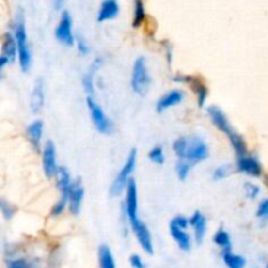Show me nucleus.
<instances>
[{"label":"nucleus","instance_id":"393cba45","mask_svg":"<svg viewBox=\"0 0 268 268\" xmlns=\"http://www.w3.org/2000/svg\"><path fill=\"white\" fill-rule=\"evenodd\" d=\"M213 241H215V243H216L217 246H220L221 249H222V251H229L230 249H232L229 234L226 233L225 230H217L215 237H213Z\"/></svg>","mask_w":268,"mask_h":268},{"label":"nucleus","instance_id":"20e7f679","mask_svg":"<svg viewBox=\"0 0 268 268\" xmlns=\"http://www.w3.org/2000/svg\"><path fill=\"white\" fill-rule=\"evenodd\" d=\"M131 87L135 93L144 95L149 87V75H148L147 64L144 58H138L132 67V78H131Z\"/></svg>","mask_w":268,"mask_h":268},{"label":"nucleus","instance_id":"2f4dec72","mask_svg":"<svg viewBox=\"0 0 268 268\" xmlns=\"http://www.w3.org/2000/svg\"><path fill=\"white\" fill-rule=\"evenodd\" d=\"M245 191H246L247 198H250V199H254L256 195L259 194V189L251 183H245Z\"/></svg>","mask_w":268,"mask_h":268},{"label":"nucleus","instance_id":"cd10ccee","mask_svg":"<svg viewBox=\"0 0 268 268\" xmlns=\"http://www.w3.org/2000/svg\"><path fill=\"white\" fill-rule=\"evenodd\" d=\"M187 138H178L173 144V149L175 152V155L179 160H182L185 155H186V149H187Z\"/></svg>","mask_w":268,"mask_h":268},{"label":"nucleus","instance_id":"39448f33","mask_svg":"<svg viewBox=\"0 0 268 268\" xmlns=\"http://www.w3.org/2000/svg\"><path fill=\"white\" fill-rule=\"evenodd\" d=\"M136 156H138V151L136 149H132L130 152V155L127 157L123 168L119 172V174L117 175V178L114 179L111 185V195H119L122 191L127 189L128 186V178H130L131 173L134 172L135 166H136Z\"/></svg>","mask_w":268,"mask_h":268},{"label":"nucleus","instance_id":"473e14b6","mask_svg":"<svg viewBox=\"0 0 268 268\" xmlns=\"http://www.w3.org/2000/svg\"><path fill=\"white\" fill-rule=\"evenodd\" d=\"M172 222L175 225H178V226H179V228H182V229H186L187 226L190 225V220H189V219L185 216L174 217L173 220H172Z\"/></svg>","mask_w":268,"mask_h":268},{"label":"nucleus","instance_id":"dca6fc26","mask_svg":"<svg viewBox=\"0 0 268 268\" xmlns=\"http://www.w3.org/2000/svg\"><path fill=\"white\" fill-rule=\"evenodd\" d=\"M190 225L194 228L195 239L196 242L202 243L203 242L204 234H205V226H207V220L202 212L196 211V212L190 217Z\"/></svg>","mask_w":268,"mask_h":268},{"label":"nucleus","instance_id":"58836bf2","mask_svg":"<svg viewBox=\"0 0 268 268\" xmlns=\"http://www.w3.org/2000/svg\"><path fill=\"white\" fill-rule=\"evenodd\" d=\"M266 268H268V264H267V267H266Z\"/></svg>","mask_w":268,"mask_h":268},{"label":"nucleus","instance_id":"f8f14e48","mask_svg":"<svg viewBox=\"0 0 268 268\" xmlns=\"http://www.w3.org/2000/svg\"><path fill=\"white\" fill-rule=\"evenodd\" d=\"M82 199H84V187L81 186V182L80 179L72 182L71 185V190H69V211L78 215L80 212V208H81Z\"/></svg>","mask_w":268,"mask_h":268},{"label":"nucleus","instance_id":"7ed1b4c3","mask_svg":"<svg viewBox=\"0 0 268 268\" xmlns=\"http://www.w3.org/2000/svg\"><path fill=\"white\" fill-rule=\"evenodd\" d=\"M56 179H58V187L61 190V199L58 200V203L52 207L51 215L52 216H59L63 213L65 205L69 202V190H71V175L67 168H59L58 174H56Z\"/></svg>","mask_w":268,"mask_h":268},{"label":"nucleus","instance_id":"4468645a","mask_svg":"<svg viewBox=\"0 0 268 268\" xmlns=\"http://www.w3.org/2000/svg\"><path fill=\"white\" fill-rule=\"evenodd\" d=\"M119 13V4L118 0H104L101 4L100 12L97 16V20L100 22L108 21V20H112L115 18Z\"/></svg>","mask_w":268,"mask_h":268},{"label":"nucleus","instance_id":"c756f323","mask_svg":"<svg viewBox=\"0 0 268 268\" xmlns=\"http://www.w3.org/2000/svg\"><path fill=\"white\" fill-rule=\"evenodd\" d=\"M232 173V168L229 165H222V166H219V168L213 172V179L215 181H220V179H224L229 174Z\"/></svg>","mask_w":268,"mask_h":268},{"label":"nucleus","instance_id":"4be33fe9","mask_svg":"<svg viewBox=\"0 0 268 268\" xmlns=\"http://www.w3.org/2000/svg\"><path fill=\"white\" fill-rule=\"evenodd\" d=\"M98 259H100V268H115V262L109 246L102 245L98 250Z\"/></svg>","mask_w":268,"mask_h":268},{"label":"nucleus","instance_id":"5701e85b","mask_svg":"<svg viewBox=\"0 0 268 268\" xmlns=\"http://www.w3.org/2000/svg\"><path fill=\"white\" fill-rule=\"evenodd\" d=\"M189 82H190L191 87H192V89H194L196 95H198V105L202 108V106H204V104H205V100H207L208 97L207 88L204 87L199 80H196V79L194 78H189ZM189 82H187V84H189Z\"/></svg>","mask_w":268,"mask_h":268},{"label":"nucleus","instance_id":"aec40b11","mask_svg":"<svg viewBox=\"0 0 268 268\" xmlns=\"http://www.w3.org/2000/svg\"><path fill=\"white\" fill-rule=\"evenodd\" d=\"M229 140L238 158H242V157L246 156V152H247L246 143H245V140H243V138L241 136V135H238L237 132L234 131L233 134L229 136Z\"/></svg>","mask_w":268,"mask_h":268},{"label":"nucleus","instance_id":"a211bd4d","mask_svg":"<svg viewBox=\"0 0 268 268\" xmlns=\"http://www.w3.org/2000/svg\"><path fill=\"white\" fill-rule=\"evenodd\" d=\"M44 101H45V95H44V81L39 79L35 82L34 88H33V92H32L31 97V109L33 112H39V110L44 108Z\"/></svg>","mask_w":268,"mask_h":268},{"label":"nucleus","instance_id":"e433bc0d","mask_svg":"<svg viewBox=\"0 0 268 268\" xmlns=\"http://www.w3.org/2000/svg\"><path fill=\"white\" fill-rule=\"evenodd\" d=\"M9 268H26V266L21 260H16V262H12V263H11Z\"/></svg>","mask_w":268,"mask_h":268},{"label":"nucleus","instance_id":"b1692460","mask_svg":"<svg viewBox=\"0 0 268 268\" xmlns=\"http://www.w3.org/2000/svg\"><path fill=\"white\" fill-rule=\"evenodd\" d=\"M101 63H102V62H101V59H97V61L93 63V65H92L91 71H89V72H88V74L84 76V79H82V87H84V89L87 91V93L89 95L93 93V72H95V69L100 67Z\"/></svg>","mask_w":268,"mask_h":268},{"label":"nucleus","instance_id":"bb28decb","mask_svg":"<svg viewBox=\"0 0 268 268\" xmlns=\"http://www.w3.org/2000/svg\"><path fill=\"white\" fill-rule=\"evenodd\" d=\"M148 157H149V160L153 162V164L161 165L164 164L165 161V156H164V151H162V147L160 145H156V147H153L148 153Z\"/></svg>","mask_w":268,"mask_h":268},{"label":"nucleus","instance_id":"f257e3e1","mask_svg":"<svg viewBox=\"0 0 268 268\" xmlns=\"http://www.w3.org/2000/svg\"><path fill=\"white\" fill-rule=\"evenodd\" d=\"M126 212L130 221L131 228L138 238L140 246L148 254H153V243H152L151 232L148 230L147 225L139 220L138 216V190L134 181L128 182L127 192H126Z\"/></svg>","mask_w":268,"mask_h":268},{"label":"nucleus","instance_id":"f3484780","mask_svg":"<svg viewBox=\"0 0 268 268\" xmlns=\"http://www.w3.org/2000/svg\"><path fill=\"white\" fill-rule=\"evenodd\" d=\"M170 234L175 239L178 246L181 247L183 251H189L191 249V238L190 236L185 232V229L179 228L178 225L170 222Z\"/></svg>","mask_w":268,"mask_h":268},{"label":"nucleus","instance_id":"1a4fd4ad","mask_svg":"<svg viewBox=\"0 0 268 268\" xmlns=\"http://www.w3.org/2000/svg\"><path fill=\"white\" fill-rule=\"evenodd\" d=\"M42 165H44V172L47 178L55 177L58 174V165H56V151L52 142H47L42 152Z\"/></svg>","mask_w":268,"mask_h":268},{"label":"nucleus","instance_id":"9b49d317","mask_svg":"<svg viewBox=\"0 0 268 268\" xmlns=\"http://www.w3.org/2000/svg\"><path fill=\"white\" fill-rule=\"evenodd\" d=\"M208 115L212 119L213 125L216 126L221 132H224L228 138L233 134L234 130L232 128V126H230L229 121H228V118H226V115H225L224 111H222L220 108H217V106H211V108H208Z\"/></svg>","mask_w":268,"mask_h":268},{"label":"nucleus","instance_id":"0eeeda50","mask_svg":"<svg viewBox=\"0 0 268 268\" xmlns=\"http://www.w3.org/2000/svg\"><path fill=\"white\" fill-rule=\"evenodd\" d=\"M87 105L91 112V118L93 121V125L97 130L100 131L101 134H110L112 130L111 122L109 121L108 117L105 115V112L102 111V109L95 104V101L92 97L87 98Z\"/></svg>","mask_w":268,"mask_h":268},{"label":"nucleus","instance_id":"423d86ee","mask_svg":"<svg viewBox=\"0 0 268 268\" xmlns=\"http://www.w3.org/2000/svg\"><path fill=\"white\" fill-rule=\"evenodd\" d=\"M187 149L186 155L182 160L189 161L191 165L202 162L208 157V148L203 140L198 136H191L187 138Z\"/></svg>","mask_w":268,"mask_h":268},{"label":"nucleus","instance_id":"ddd939ff","mask_svg":"<svg viewBox=\"0 0 268 268\" xmlns=\"http://www.w3.org/2000/svg\"><path fill=\"white\" fill-rule=\"evenodd\" d=\"M238 170L251 177H259L262 174V166H260L259 161L252 156L238 158Z\"/></svg>","mask_w":268,"mask_h":268},{"label":"nucleus","instance_id":"a878e982","mask_svg":"<svg viewBox=\"0 0 268 268\" xmlns=\"http://www.w3.org/2000/svg\"><path fill=\"white\" fill-rule=\"evenodd\" d=\"M145 20V8H144L143 0H135V12H134V21L132 25L138 28Z\"/></svg>","mask_w":268,"mask_h":268},{"label":"nucleus","instance_id":"6ab92c4d","mask_svg":"<svg viewBox=\"0 0 268 268\" xmlns=\"http://www.w3.org/2000/svg\"><path fill=\"white\" fill-rule=\"evenodd\" d=\"M42 132H44V123L42 121H34L32 122L29 127H28V138L31 140V143L33 144V147L38 149L39 143H41V138H42Z\"/></svg>","mask_w":268,"mask_h":268},{"label":"nucleus","instance_id":"c85d7f7f","mask_svg":"<svg viewBox=\"0 0 268 268\" xmlns=\"http://www.w3.org/2000/svg\"><path fill=\"white\" fill-rule=\"evenodd\" d=\"M191 168H192V165H191L189 161H186V160L178 161L177 174H178V177H179V179L185 181V179L187 178V175H189V173H190Z\"/></svg>","mask_w":268,"mask_h":268},{"label":"nucleus","instance_id":"f704fd0d","mask_svg":"<svg viewBox=\"0 0 268 268\" xmlns=\"http://www.w3.org/2000/svg\"><path fill=\"white\" fill-rule=\"evenodd\" d=\"M130 263L134 268H145V264H144L143 259L139 255H136V254L130 256Z\"/></svg>","mask_w":268,"mask_h":268},{"label":"nucleus","instance_id":"6e6552de","mask_svg":"<svg viewBox=\"0 0 268 268\" xmlns=\"http://www.w3.org/2000/svg\"><path fill=\"white\" fill-rule=\"evenodd\" d=\"M56 39L65 46H72L75 44L74 35H72V18L68 12H63L61 21L56 26L55 31Z\"/></svg>","mask_w":268,"mask_h":268},{"label":"nucleus","instance_id":"4c0bfd02","mask_svg":"<svg viewBox=\"0 0 268 268\" xmlns=\"http://www.w3.org/2000/svg\"><path fill=\"white\" fill-rule=\"evenodd\" d=\"M65 0H52V4H54V8L56 9V11H59V9H62V7H63V4H64Z\"/></svg>","mask_w":268,"mask_h":268},{"label":"nucleus","instance_id":"72a5a7b5","mask_svg":"<svg viewBox=\"0 0 268 268\" xmlns=\"http://www.w3.org/2000/svg\"><path fill=\"white\" fill-rule=\"evenodd\" d=\"M256 216L258 217H268V199L263 200L259 204V208L256 211Z\"/></svg>","mask_w":268,"mask_h":268},{"label":"nucleus","instance_id":"9d476101","mask_svg":"<svg viewBox=\"0 0 268 268\" xmlns=\"http://www.w3.org/2000/svg\"><path fill=\"white\" fill-rule=\"evenodd\" d=\"M17 54L16 38L11 33H5L3 37V47H1V58H0V69H3L8 63H12Z\"/></svg>","mask_w":268,"mask_h":268},{"label":"nucleus","instance_id":"c9c22d12","mask_svg":"<svg viewBox=\"0 0 268 268\" xmlns=\"http://www.w3.org/2000/svg\"><path fill=\"white\" fill-rule=\"evenodd\" d=\"M78 46L79 51L81 52V54H88V50H89V48H88L87 44H85L81 38H78Z\"/></svg>","mask_w":268,"mask_h":268},{"label":"nucleus","instance_id":"412c9836","mask_svg":"<svg viewBox=\"0 0 268 268\" xmlns=\"http://www.w3.org/2000/svg\"><path fill=\"white\" fill-rule=\"evenodd\" d=\"M222 259H224V263L226 264L228 268H243L246 264L245 258L236 255L232 252V250L222 251Z\"/></svg>","mask_w":268,"mask_h":268},{"label":"nucleus","instance_id":"f03ea898","mask_svg":"<svg viewBox=\"0 0 268 268\" xmlns=\"http://www.w3.org/2000/svg\"><path fill=\"white\" fill-rule=\"evenodd\" d=\"M15 38H16V45H17V55L20 61V67L22 71H28L32 63V54L28 45V37H26L25 21L24 16L18 15L15 25Z\"/></svg>","mask_w":268,"mask_h":268},{"label":"nucleus","instance_id":"7c9ffc66","mask_svg":"<svg viewBox=\"0 0 268 268\" xmlns=\"http://www.w3.org/2000/svg\"><path fill=\"white\" fill-rule=\"evenodd\" d=\"M1 212H3V216L5 219H11L13 216V213H15V208L11 207V204H8L5 200H1Z\"/></svg>","mask_w":268,"mask_h":268},{"label":"nucleus","instance_id":"2eb2a0df","mask_svg":"<svg viewBox=\"0 0 268 268\" xmlns=\"http://www.w3.org/2000/svg\"><path fill=\"white\" fill-rule=\"evenodd\" d=\"M182 100H183V93L181 91H172L166 93L165 95H162L160 98V101L157 102L156 110L158 112L165 111L166 109L173 108L175 105L181 104Z\"/></svg>","mask_w":268,"mask_h":268}]
</instances>
